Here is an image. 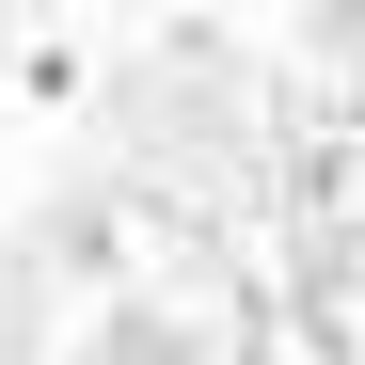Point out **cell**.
Wrapping results in <instances>:
<instances>
[]
</instances>
